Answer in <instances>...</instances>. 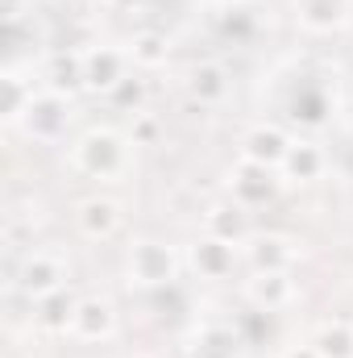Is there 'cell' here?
Listing matches in <instances>:
<instances>
[{
    "mask_svg": "<svg viewBox=\"0 0 353 358\" xmlns=\"http://www.w3.org/2000/svg\"><path fill=\"white\" fill-rule=\"evenodd\" d=\"M324 167H329V155L320 150V142H312V138H291V150H287V159H283V167H278V176L283 183H316V179L324 176Z\"/></svg>",
    "mask_w": 353,
    "mask_h": 358,
    "instance_id": "obj_16",
    "label": "cell"
},
{
    "mask_svg": "<svg viewBox=\"0 0 353 358\" xmlns=\"http://www.w3.org/2000/svg\"><path fill=\"white\" fill-rule=\"evenodd\" d=\"M291 8L308 34H337L353 17V0H291Z\"/></svg>",
    "mask_w": 353,
    "mask_h": 358,
    "instance_id": "obj_15",
    "label": "cell"
},
{
    "mask_svg": "<svg viewBox=\"0 0 353 358\" xmlns=\"http://www.w3.org/2000/svg\"><path fill=\"white\" fill-rule=\"evenodd\" d=\"M75 308H80V296H71V287H59V292L33 300V325L42 334H71Z\"/></svg>",
    "mask_w": 353,
    "mask_h": 358,
    "instance_id": "obj_19",
    "label": "cell"
},
{
    "mask_svg": "<svg viewBox=\"0 0 353 358\" xmlns=\"http://www.w3.org/2000/svg\"><path fill=\"white\" fill-rule=\"evenodd\" d=\"M283 187V176L274 167H262V163H250L241 159L233 171H229V200H237L241 208H262L278 196Z\"/></svg>",
    "mask_w": 353,
    "mask_h": 358,
    "instance_id": "obj_5",
    "label": "cell"
},
{
    "mask_svg": "<svg viewBox=\"0 0 353 358\" xmlns=\"http://www.w3.org/2000/svg\"><path fill=\"white\" fill-rule=\"evenodd\" d=\"M33 13V0H4V21H21Z\"/></svg>",
    "mask_w": 353,
    "mask_h": 358,
    "instance_id": "obj_26",
    "label": "cell"
},
{
    "mask_svg": "<svg viewBox=\"0 0 353 358\" xmlns=\"http://www.w3.org/2000/svg\"><path fill=\"white\" fill-rule=\"evenodd\" d=\"M291 113H295V121H303V125H320L324 113H329V100H324L320 92H299V96L291 100Z\"/></svg>",
    "mask_w": 353,
    "mask_h": 358,
    "instance_id": "obj_24",
    "label": "cell"
},
{
    "mask_svg": "<svg viewBox=\"0 0 353 358\" xmlns=\"http://www.w3.org/2000/svg\"><path fill=\"white\" fill-rule=\"evenodd\" d=\"M71 163L88 179H121L133 163V142H129V134H117L108 125H91L75 138Z\"/></svg>",
    "mask_w": 353,
    "mask_h": 358,
    "instance_id": "obj_1",
    "label": "cell"
},
{
    "mask_svg": "<svg viewBox=\"0 0 353 358\" xmlns=\"http://www.w3.org/2000/svg\"><path fill=\"white\" fill-rule=\"evenodd\" d=\"M0 88H4V125H21L25 121V113H29V104H33V80H25L17 67H8L4 71V80H0Z\"/></svg>",
    "mask_w": 353,
    "mask_h": 358,
    "instance_id": "obj_21",
    "label": "cell"
},
{
    "mask_svg": "<svg viewBox=\"0 0 353 358\" xmlns=\"http://www.w3.org/2000/svg\"><path fill=\"white\" fill-rule=\"evenodd\" d=\"M312 346L320 350V358H353V325L350 321H324L312 334Z\"/></svg>",
    "mask_w": 353,
    "mask_h": 358,
    "instance_id": "obj_22",
    "label": "cell"
},
{
    "mask_svg": "<svg viewBox=\"0 0 353 358\" xmlns=\"http://www.w3.org/2000/svg\"><path fill=\"white\" fill-rule=\"evenodd\" d=\"M287 150H291L287 129H278L270 121H258V125H250L241 134V159H250V163H262V167H274L278 171L283 159H287Z\"/></svg>",
    "mask_w": 353,
    "mask_h": 358,
    "instance_id": "obj_12",
    "label": "cell"
},
{
    "mask_svg": "<svg viewBox=\"0 0 353 358\" xmlns=\"http://www.w3.org/2000/svg\"><path fill=\"white\" fill-rule=\"evenodd\" d=\"M283 358H320V350H316V346L308 342V346H295V350H287Z\"/></svg>",
    "mask_w": 353,
    "mask_h": 358,
    "instance_id": "obj_27",
    "label": "cell"
},
{
    "mask_svg": "<svg viewBox=\"0 0 353 358\" xmlns=\"http://www.w3.org/2000/svg\"><path fill=\"white\" fill-rule=\"evenodd\" d=\"M42 84H46V92H59L67 100L88 92V84H84V50H75V46L50 50L46 63H42Z\"/></svg>",
    "mask_w": 353,
    "mask_h": 358,
    "instance_id": "obj_9",
    "label": "cell"
},
{
    "mask_svg": "<svg viewBox=\"0 0 353 358\" xmlns=\"http://www.w3.org/2000/svg\"><path fill=\"white\" fill-rule=\"evenodd\" d=\"M246 300L254 304V313H283L299 300L295 275L291 271H254L246 279Z\"/></svg>",
    "mask_w": 353,
    "mask_h": 358,
    "instance_id": "obj_7",
    "label": "cell"
},
{
    "mask_svg": "<svg viewBox=\"0 0 353 358\" xmlns=\"http://www.w3.org/2000/svg\"><path fill=\"white\" fill-rule=\"evenodd\" d=\"M121 221H125V213H121V200H112V196H84L75 204V225H80V234L88 242L117 238Z\"/></svg>",
    "mask_w": 353,
    "mask_h": 358,
    "instance_id": "obj_10",
    "label": "cell"
},
{
    "mask_svg": "<svg viewBox=\"0 0 353 358\" xmlns=\"http://www.w3.org/2000/svg\"><path fill=\"white\" fill-rule=\"evenodd\" d=\"M146 0H108V8H117V13H133V8H142Z\"/></svg>",
    "mask_w": 353,
    "mask_h": 358,
    "instance_id": "obj_28",
    "label": "cell"
},
{
    "mask_svg": "<svg viewBox=\"0 0 353 358\" xmlns=\"http://www.w3.org/2000/svg\"><path fill=\"white\" fill-rule=\"evenodd\" d=\"M246 355V338L237 325L229 321H204L191 329L187 346H183V358H241Z\"/></svg>",
    "mask_w": 353,
    "mask_h": 358,
    "instance_id": "obj_6",
    "label": "cell"
},
{
    "mask_svg": "<svg viewBox=\"0 0 353 358\" xmlns=\"http://www.w3.org/2000/svg\"><path fill=\"white\" fill-rule=\"evenodd\" d=\"M158 134H163L158 117H150V113H133V125H129V142H133V146H154Z\"/></svg>",
    "mask_w": 353,
    "mask_h": 358,
    "instance_id": "obj_25",
    "label": "cell"
},
{
    "mask_svg": "<svg viewBox=\"0 0 353 358\" xmlns=\"http://www.w3.org/2000/svg\"><path fill=\"white\" fill-rule=\"evenodd\" d=\"M191 267L200 279H229L233 275V263H237V246H229V242H220V238H212V234H204V238H195L191 242Z\"/></svg>",
    "mask_w": 353,
    "mask_h": 358,
    "instance_id": "obj_17",
    "label": "cell"
},
{
    "mask_svg": "<svg viewBox=\"0 0 353 358\" xmlns=\"http://www.w3.org/2000/svg\"><path fill=\"white\" fill-rule=\"evenodd\" d=\"M167 59H171V42H167V34H158V29H142V34H133V42H129V63H133V67H142V71H158V67H167Z\"/></svg>",
    "mask_w": 353,
    "mask_h": 358,
    "instance_id": "obj_20",
    "label": "cell"
},
{
    "mask_svg": "<svg viewBox=\"0 0 353 358\" xmlns=\"http://www.w3.org/2000/svg\"><path fill=\"white\" fill-rule=\"evenodd\" d=\"M117 334V308L108 296H80V308H75V321H71V338L80 342H108Z\"/></svg>",
    "mask_w": 353,
    "mask_h": 358,
    "instance_id": "obj_11",
    "label": "cell"
},
{
    "mask_svg": "<svg viewBox=\"0 0 353 358\" xmlns=\"http://www.w3.org/2000/svg\"><path fill=\"white\" fill-rule=\"evenodd\" d=\"M204 234H212V238H220V242H229V246H246V242L254 238V229H250V208H241L237 200H216V204H208V213H204Z\"/></svg>",
    "mask_w": 353,
    "mask_h": 358,
    "instance_id": "obj_14",
    "label": "cell"
},
{
    "mask_svg": "<svg viewBox=\"0 0 353 358\" xmlns=\"http://www.w3.org/2000/svg\"><path fill=\"white\" fill-rule=\"evenodd\" d=\"M246 259L254 271H291L299 263V242L287 234H254L246 242Z\"/></svg>",
    "mask_w": 353,
    "mask_h": 358,
    "instance_id": "obj_13",
    "label": "cell"
},
{
    "mask_svg": "<svg viewBox=\"0 0 353 358\" xmlns=\"http://www.w3.org/2000/svg\"><path fill=\"white\" fill-rule=\"evenodd\" d=\"M179 250L171 242H158V238H142L125 250V283L137 287V292H163V287H175L179 279Z\"/></svg>",
    "mask_w": 353,
    "mask_h": 358,
    "instance_id": "obj_2",
    "label": "cell"
},
{
    "mask_svg": "<svg viewBox=\"0 0 353 358\" xmlns=\"http://www.w3.org/2000/svg\"><path fill=\"white\" fill-rule=\"evenodd\" d=\"M183 84H187V96H191L195 104H220V100L229 96V67L216 63V59L191 63V71H187Z\"/></svg>",
    "mask_w": 353,
    "mask_h": 358,
    "instance_id": "obj_18",
    "label": "cell"
},
{
    "mask_svg": "<svg viewBox=\"0 0 353 358\" xmlns=\"http://www.w3.org/2000/svg\"><path fill=\"white\" fill-rule=\"evenodd\" d=\"M67 279H71V267H67V259H63L59 250H29V255H21L13 283H17L21 296L42 300V296H50V292L67 287Z\"/></svg>",
    "mask_w": 353,
    "mask_h": 358,
    "instance_id": "obj_3",
    "label": "cell"
},
{
    "mask_svg": "<svg viewBox=\"0 0 353 358\" xmlns=\"http://www.w3.org/2000/svg\"><path fill=\"white\" fill-rule=\"evenodd\" d=\"M125 76H129V50H117V46H104V42H91L84 50V84H88V92L108 96Z\"/></svg>",
    "mask_w": 353,
    "mask_h": 358,
    "instance_id": "obj_8",
    "label": "cell"
},
{
    "mask_svg": "<svg viewBox=\"0 0 353 358\" xmlns=\"http://www.w3.org/2000/svg\"><path fill=\"white\" fill-rule=\"evenodd\" d=\"M71 121H75L71 100H67V96H59V92L42 88L38 96H33V104H29V113H25L21 129H25V138H33V142H59V138H67Z\"/></svg>",
    "mask_w": 353,
    "mask_h": 358,
    "instance_id": "obj_4",
    "label": "cell"
},
{
    "mask_svg": "<svg viewBox=\"0 0 353 358\" xmlns=\"http://www.w3.org/2000/svg\"><path fill=\"white\" fill-rule=\"evenodd\" d=\"M108 104H112V108H121V113H146V80L125 76L117 88L108 92Z\"/></svg>",
    "mask_w": 353,
    "mask_h": 358,
    "instance_id": "obj_23",
    "label": "cell"
}]
</instances>
